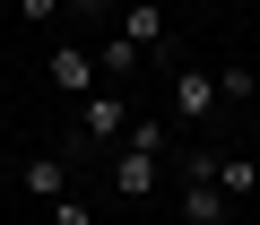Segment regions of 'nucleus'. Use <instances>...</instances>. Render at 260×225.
Wrapping results in <instances>:
<instances>
[{
	"instance_id": "nucleus-1",
	"label": "nucleus",
	"mask_w": 260,
	"mask_h": 225,
	"mask_svg": "<svg viewBox=\"0 0 260 225\" xmlns=\"http://www.w3.org/2000/svg\"><path fill=\"white\" fill-rule=\"evenodd\" d=\"M113 130H130V104H121L113 87H95V95L78 104V139H87V147H104Z\"/></svg>"
},
{
	"instance_id": "nucleus-2",
	"label": "nucleus",
	"mask_w": 260,
	"mask_h": 225,
	"mask_svg": "<svg viewBox=\"0 0 260 225\" xmlns=\"http://www.w3.org/2000/svg\"><path fill=\"white\" fill-rule=\"evenodd\" d=\"M95 78H104V69H95V52H78V44H52V87H61L70 104H87V95H95Z\"/></svg>"
},
{
	"instance_id": "nucleus-3",
	"label": "nucleus",
	"mask_w": 260,
	"mask_h": 225,
	"mask_svg": "<svg viewBox=\"0 0 260 225\" xmlns=\"http://www.w3.org/2000/svg\"><path fill=\"white\" fill-rule=\"evenodd\" d=\"M225 208H234V199H225L217 182H182V225H225Z\"/></svg>"
},
{
	"instance_id": "nucleus-4",
	"label": "nucleus",
	"mask_w": 260,
	"mask_h": 225,
	"mask_svg": "<svg viewBox=\"0 0 260 225\" xmlns=\"http://www.w3.org/2000/svg\"><path fill=\"white\" fill-rule=\"evenodd\" d=\"M113 191H121V199H148V191H156V156L121 147V165H113Z\"/></svg>"
},
{
	"instance_id": "nucleus-5",
	"label": "nucleus",
	"mask_w": 260,
	"mask_h": 225,
	"mask_svg": "<svg viewBox=\"0 0 260 225\" xmlns=\"http://www.w3.org/2000/svg\"><path fill=\"white\" fill-rule=\"evenodd\" d=\"M174 104H182L191 122H200V113L217 104V69H174Z\"/></svg>"
},
{
	"instance_id": "nucleus-6",
	"label": "nucleus",
	"mask_w": 260,
	"mask_h": 225,
	"mask_svg": "<svg viewBox=\"0 0 260 225\" xmlns=\"http://www.w3.org/2000/svg\"><path fill=\"white\" fill-rule=\"evenodd\" d=\"M156 35H165V9H156V0H130V9H121V44H139V52H148Z\"/></svg>"
},
{
	"instance_id": "nucleus-7",
	"label": "nucleus",
	"mask_w": 260,
	"mask_h": 225,
	"mask_svg": "<svg viewBox=\"0 0 260 225\" xmlns=\"http://www.w3.org/2000/svg\"><path fill=\"white\" fill-rule=\"evenodd\" d=\"M217 191H225V199H251V191H260V165H251V156H217Z\"/></svg>"
},
{
	"instance_id": "nucleus-8",
	"label": "nucleus",
	"mask_w": 260,
	"mask_h": 225,
	"mask_svg": "<svg viewBox=\"0 0 260 225\" xmlns=\"http://www.w3.org/2000/svg\"><path fill=\"white\" fill-rule=\"evenodd\" d=\"M18 182H26L35 199H61V182H70V173H61V156H26V165H18Z\"/></svg>"
},
{
	"instance_id": "nucleus-9",
	"label": "nucleus",
	"mask_w": 260,
	"mask_h": 225,
	"mask_svg": "<svg viewBox=\"0 0 260 225\" xmlns=\"http://www.w3.org/2000/svg\"><path fill=\"white\" fill-rule=\"evenodd\" d=\"M121 147H139V156H165V122H156V113H130Z\"/></svg>"
},
{
	"instance_id": "nucleus-10",
	"label": "nucleus",
	"mask_w": 260,
	"mask_h": 225,
	"mask_svg": "<svg viewBox=\"0 0 260 225\" xmlns=\"http://www.w3.org/2000/svg\"><path fill=\"white\" fill-rule=\"evenodd\" d=\"M217 104H251V69H243V61L217 69Z\"/></svg>"
},
{
	"instance_id": "nucleus-11",
	"label": "nucleus",
	"mask_w": 260,
	"mask_h": 225,
	"mask_svg": "<svg viewBox=\"0 0 260 225\" xmlns=\"http://www.w3.org/2000/svg\"><path fill=\"white\" fill-rule=\"evenodd\" d=\"M95 69H104V78H130V69H139V44H104Z\"/></svg>"
},
{
	"instance_id": "nucleus-12",
	"label": "nucleus",
	"mask_w": 260,
	"mask_h": 225,
	"mask_svg": "<svg viewBox=\"0 0 260 225\" xmlns=\"http://www.w3.org/2000/svg\"><path fill=\"white\" fill-rule=\"evenodd\" d=\"M182 182H217V147H191L182 156Z\"/></svg>"
},
{
	"instance_id": "nucleus-13",
	"label": "nucleus",
	"mask_w": 260,
	"mask_h": 225,
	"mask_svg": "<svg viewBox=\"0 0 260 225\" xmlns=\"http://www.w3.org/2000/svg\"><path fill=\"white\" fill-rule=\"evenodd\" d=\"M52 225H95V216H87V208H78V199L61 191V199H52Z\"/></svg>"
},
{
	"instance_id": "nucleus-14",
	"label": "nucleus",
	"mask_w": 260,
	"mask_h": 225,
	"mask_svg": "<svg viewBox=\"0 0 260 225\" xmlns=\"http://www.w3.org/2000/svg\"><path fill=\"white\" fill-rule=\"evenodd\" d=\"M18 9H26V18H35V26H44V18H52V0H18Z\"/></svg>"
}]
</instances>
